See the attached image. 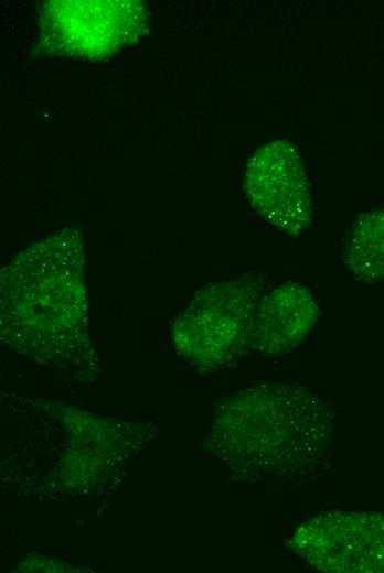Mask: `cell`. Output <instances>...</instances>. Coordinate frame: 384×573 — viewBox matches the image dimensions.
I'll list each match as a JSON object with an SVG mask.
<instances>
[{
    "label": "cell",
    "mask_w": 384,
    "mask_h": 573,
    "mask_svg": "<svg viewBox=\"0 0 384 573\" xmlns=\"http://www.w3.org/2000/svg\"><path fill=\"white\" fill-rule=\"evenodd\" d=\"M79 236L63 231L30 247L1 275L2 332L32 340L38 358L84 345L86 288ZM25 335L22 337L24 338Z\"/></svg>",
    "instance_id": "cell-2"
},
{
    "label": "cell",
    "mask_w": 384,
    "mask_h": 573,
    "mask_svg": "<svg viewBox=\"0 0 384 573\" xmlns=\"http://www.w3.org/2000/svg\"><path fill=\"white\" fill-rule=\"evenodd\" d=\"M50 42L76 55L103 56L136 35L141 13L128 1H58L44 12Z\"/></svg>",
    "instance_id": "cell-6"
},
{
    "label": "cell",
    "mask_w": 384,
    "mask_h": 573,
    "mask_svg": "<svg viewBox=\"0 0 384 573\" xmlns=\"http://www.w3.org/2000/svg\"><path fill=\"white\" fill-rule=\"evenodd\" d=\"M341 258L356 280H384V209L365 214L353 224L344 238Z\"/></svg>",
    "instance_id": "cell-8"
},
{
    "label": "cell",
    "mask_w": 384,
    "mask_h": 573,
    "mask_svg": "<svg viewBox=\"0 0 384 573\" xmlns=\"http://www.w3.org/2000/svg\"><path fill=\"white\" fill-rule=\"evenodd\" d=\"M290 545L327 572H384V515L324 512L301 523Z\"/></svg>",
    "instance_id": "cell-4"
},
{
    "label": "cell",
    "mask_w": 384,
    "mask_h": 573,
    "mask_svg": "<svg viewBox=\"0 0 384 573\" xmlns=\"http://www.w3.org/2000/svg\"><path fill=\"white\" fill-rule=\"evenodd\" d=\"M264 292L262 274H245L200 290L174 322L178 353L200 371L234 365L253 350L254 320Z\"/></svg>",
    "instance_id": "cell-3"
},
{
    "label": "cell",
    "mask_w": 384,
    "mask_h": 573,
    "mask_svg": "<svg viewBox=\"0 0 384 573\" xmlns=\"http://www.w3.org/2000/svg\"><path fill=\"white\" fill-rule=\"evenodd\" d=\"M244 181L248 201L269 225L294 236L309 227L310 182L291 143L276 140L260 148L248 161Z\"/></svg>",
    "instance_id": "cell-5"
},
{
    "label": "cell",
    "mask_w": 384,
    "mask_h": 573,
    "mask_svg": "<svg viewBox=\"0 0 384 573\" xmlns=\"http://www.w3.org/2000/svg\"><path fill=\"white\" fill-rule=\"evenodd\" d=\"M332 428L329 406L312 389L270 381L224 399L206 445L245 480H307L329 464Z\"/></svg>",
    "instance_id": "cell-1"
},
{
    "label": "cell",
    "mask_w": 384,
    "mask_h": 573,
    "mask_svg": "<svg viewBox=\"0 0 384 573\" xmlns=\"http://www.w3.org/2000/svg\"><path fill=\"white\" fill-rule=\"evenodd\" d=\"M320 307L312 291L288 281L264 292L256 310L253 352L282 357L298 347L317 325Z\"/></svg>",
    "instance_id": "cell-7"
}]
</instances>
